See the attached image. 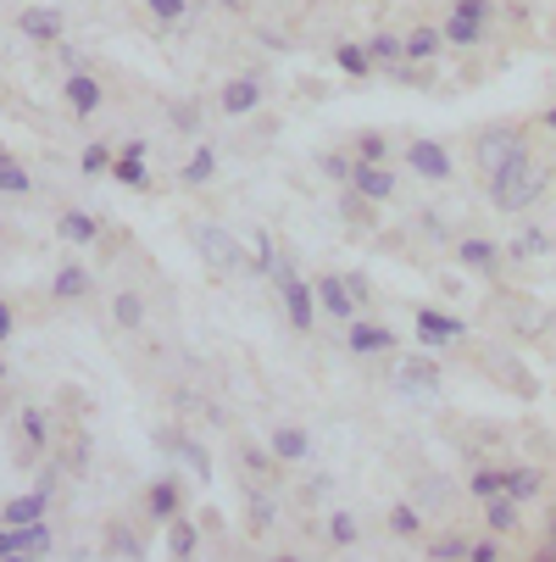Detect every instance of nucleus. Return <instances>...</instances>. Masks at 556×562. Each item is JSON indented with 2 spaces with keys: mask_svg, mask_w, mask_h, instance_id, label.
I'll list each match as a JSON object with an SVG mask.
<instances>
[{
  "mask_svg": "<svg viewBox=\"0 0 556 562\" xmlns=\"http://www.w3.org/2000/svg\"><path fill=\"white\" fill-rule=\"evenodd\" d=\"M195 251H201V262L217 268V273H240V268H251L246 246H240V239H234L223 223H201V228H195Z\"/></svg>",
  "mask_w": 556,
  "mask_h": 562,
  "instance_id": "obj_4",
  "label": "nucleus"
},
{
  "mask_svg": "<svg viewBox=\"0 0 556 562\" xmlns=\"http://www.w3.org/2000/svg\"><path fill=\"white\" fill-rule=\"evenodd\" d=\"M117 156H128V162H145V156H150V139H123Z\"/></svg>",
  "mask_w": 556,
  "mask_h": 562,
  "instance_id": "obj_54",
  "label": "nucleus"
},
{
  "mask_svg": "<svg viewBox=\"0 0 556 562\" xmlns=\"http://www.w3.org/2000/svg\"><path fill=\"white\" fill-rule=\"evenodd\" d=\"M467 546H473V540H462V535H440V540L429 546V562H467Z\"/></svg>",
  "mask_w": 556,
  "mask_h": 562,
  "instance_id": "obj_47",
  "label": "nucleus"
},
{
  "mask_svg": "<svg viewBox=\"0 0 556 562\" xmlns=\"http://www.w3.org/2000/svg\"><path fill=\"white\" fill-rule=\"evenodd\" d=\"M145 317H150V306H145L139 290H117V295H112V324H117V329L134 335V329H145Z\"/></svg>",
  "mask_w": 556,
  "mask_h": 562,
  "instance_id": "obj_25",
  "label": "nucleus"
},
{
  "mask_svg": "<svg viewBox=\"0 0 556 562\" xmlns=\"http://www.w3.org/2000/svg\"><path fill=\"white\" fill-rule=\"evenodd\" d=\"M45 513H50V496L34 485L29 496H12L7 507H0V524H7V529H29V524H45Z\"/></svg>",
  "mask_w": 556,
  "mask_h": 562,
  "instance_id": "obj_18",
  "label": "nucleus"
},
{
  "mask_svg": "<svg viewBox=\"0 0 556 562\" xmlns=\"http://www.w3.org/2000/svg\"><path fill=\"white\" fill-rule=\"evenodd\" d=\"M18 424H23L29 451H45V446H50V413H45V407H23V413H18Z\"/></svg>",
  "mask_w": 556,
  "mask_h": 562,
  "instance_id": "obj_33",
  "label": "nucleus"
},
{
  "mask_svg": "<svg viewBox=\"0 0 556 562\" xmlns=\"http://www.w3.org/2000/svg\"><path fill=\"white\" fill-rule=\"evenodd\" d=\"M112 184H123V190H150V168H145V162H128V156H117V162H112Z\"/></svg>",
  "mask_w": 556,
  "mask_h": 562,
  "instance_id": "obj_44",
  "label": "nucleus"
},
{
  "mask_svg": "<svg viewBox=\"0 0 556 562\" xmlns=\"http://www.w3.org/2000/svg\"><path fill=\"white\" fill-rule=\"evenodd\" d=\"M389 379H395V390H401V395H412V401H423V395H440V368H434L429 357H401Z\"/></svg>",
  "mask_w": 556,
  "mask_h": 562,
  "instance_id": "obj_11",
  "label": "nucleus"
},
{
  "mask_svg": "<svg viewBox=\"0 0 556 562\" xmlns=\"http://www.w3.org/2000/svg\"><path fill=\"white\" fill-rule=\"evenodd\" d=\"M490 29H496V0H451V12H445V23H440L445 45H456V50L485 45Z\"/></svg>",
  "mask_w": 556,
  "mask_h": 562,
  "instance_id": "obj_3",
  "label": "nucleus"
},
{
  "mask_svg": "<svg viewBox=\"0 0 556 562\" xmlns=\"http://www.w3.org/2000/svg\"><path fill=\"white\" fill-rule=\"evenodd\" d=\"M467 491L479 496V502L501 496V462H490V468H473V473H467Z\"/></svg>",
  "mask_w": 556,
  "mask_h": 562,
  "instance_id": "obj_45",
  "label": "nucleus"
},
{
  "mask_svg": "<svg viewBox=\"0 0 556 562\" xmlns=\"http://www.w3.org/2000/svg\"><path fill=\"white\" fill-rule=\"evenodd\" d=\"M61 101L72 117H95L106 106V85L95 72H61Z\"/></svg>",
  "mask_w": 556,
  "mask_h": 562,
  "instance_id": "obj_10",
  "label": "nucleus"
},
{
  "mask_svg": "<svg viewBox=\"0 0 556 562\" xmlns=\"http://www.w3.org/2000/svg\"><path fill=\"white\" fill-rule=\"evenodd\" d=\"M50 546H56L50 524H29V529H23V551H29V557H39V562H45V557H50Z\"/></svg>",
  "mask_w": 556,
  "mask_h": 562,
  "instance_id": "obj_48",
  "label": "nucleus"
},
{
  "mask_svg": "<svg viewBox=\"0 0 556 562\" xmlns=\"http://www.w3.org/2000/svg\"><path fill=\"white\" fill-rule=\"evenodd\" d=\"M389 150H395V145H389L384 128H362V134L351 139V156H356L362 168H389Z\"/></svg>",
  "mask_w": 556,
  "mask_h": 562,
  "instance_id": "obj_22",
  "label": "nucleus"
},
{
  "mask_svg": "<svg viewBox=\"0 0 556 562\" xmlns=\"http://www.w3.org/2000/svg\"><path fill=\"white\" fill-rule=\"evenodd\" d=\"M456 262H462L467 273H485V279H496V273H501V262H507V251L496 246V239L467 234V239H456Z\"/></svg>",
  "mask_w": 556,
  "mask_h": 562,
  "instance_id": "obj_13",
  "label": "nucleus"
},
{
  "mask_svg": "<svg viewBox=\"0 0 556 562\" xmlns=\"http://www.w3.org/2000/svg\"><path fill=\"white\" fill-rule=\"evenodd\" d=\"M168 123H173L179 134H201V128H206V112H201V101H173V106H168Z\"/></svg>",
  "mask_w": 556,
  "mask_h": 562,
  "instance_id": "obj_42",
  "label": "nucleus"
},
{
  "mask_svg": "<svg viewBox=\"0 0 556 562\" xmlns=\"http://www.w3.org/2000/svg\"><path fill=\"white\" fill-rule=\"evenodd\" d=\"M0 195H34V179H29V168L18 162V156L12 150H0Z\"/></svg>",
  "mask_w": 556,
  "mask_h": 562,
  "instance_id": "obj_30",
  "label": "nucleus"
},
{
  "mask_svg": "<svg viewBox=\"0 0 556 562\" xmlns=\"http://www.w3.org/2000/svg\"><path fill=\"white\" fill-rule=\"evenodd\" d=\"M0 562H39V557H23V551H18V557H0Z\"/></svg>",
  "mask_w": 556,
  "mask_h": 562,
  "instance_id": "obj_59",
  "label": "nucleus"
},
{
  "mask_svg": "<svg viewBox=\"0 0 556 562\" xmlns=\"http://www.w3.org/2000/svg\"><path fill=\"white\" fill-rule=\"evenodd\" d=\"M545 251H551V234H545V228H523L512 246H507L512 262H534V257H545Z\"/></svg>",
  "mask_w": 556,
  "mask_h": 562,
  "instance_id": "obj_35",
  "label": "nucleus"
},
{
  "mask_svg": "<svg viewBox=\"0 0 556 562\" xmlns=\"http://www.w3.org/2000/svg\"><path fill=\"white\" fill-rule=\"evenodd\" d=\"M273 524H279V502L268 491H246V529L251 535H268Z\"/></svg>",
  "mask_w": 556,
  "mask_h": 562,
  "instance_id": "obj_29",
  "label": "nucleus"
},
{
  "mask_svg": "<svg viewBox=\"0 0 556 562\" xmlns=\"http://www.w3.org/2000/svg\"><path fill=\"white\" fill-rule=\"evenodd\" d=\"M334 67H340L345 78H367V72H373V56H367V45L340 40V45H334Z\"/></svg>",
  "mask_w": 556,
  "mask_h": 562,
  "instance_id": "obj_32",
  "label": "nucleus"
},
{
  "mask_svg": "<svg viewBox=\"0 0 556 562\" xmlns=\"http://www.w3.org/2000/svg\"><path fill=\"white\" fill-rule=\"evenodd\" d=\"M389 535H395V540H412V535H423V507H412V502H395V507H389Z\"/></svg>",
  "mask_w": 556,
  "mask_h": 562,
  "instance_id": "obj_36",
  "label": "nucleus"
},
{
  "mask_svg": "<svg viewBox=\"0 0 556 562\" xmlns=\"http://www.w3.org/2000/svg\"><path fill=\"white\" fill-rule=\"evenodd\" d=\"M268 562H306V557H295V551H279V557H268Z\"/></svg>",
  "mask_w": 556,
  "mask_h": 562,
  "instance_id": "obj_58",
  "label": "nucleus"
},
{
  "mask_svg": "<svg viewBox=\"0 0 556 562\" xmlns=\"http://www.w3.org/2000/svg\"><path fill=\"white\" fill-rule=\"evenodd\" d=\"M345 351L351 357H389L395 351V329L373 324V317H351L345 324Z\"/></svg>",
  "mask_w": 556,
  "mask_h": 562,
  "instance_id": "obj_12",
  "label": "nucleus"
},
{
  "mask_svg": "<svg viewBox=\"0 0 556 562\" xmlns=\"http://www.w3.org/2000/svg\"><path fill=\"white\" fill-rule=\"evenodd\" d=\"M268 451L279 457V468H300V462H311V435L300 424H279L273 440H268Z\"/></svg>",
  "mask_w": 556,
  "mask_h": 562,
  "instance_id": "obj_16",
  "label": "nucleus"
},
{
  "mask_svg": "<svg viewBox=\"0 0 556 562\" xmlns=\"http://www.w3.org/2000/svg\"><path fill=\"white\" fill-rule=\"evenodd\" d=\"M23 551V529H7V524H0V557H18ZM29 557V551H23Z\"/></svg>",
  "mask_w": 556,
  "mask_h": 562,
  "instance_id": "obj_53",
  "label": "nucleus"
},
{
  "mask_svg": "<svg viewBox=\"0 0 556 562\" xmlns=\"http://www.w3.org/2000/svg\"><path fill=\"white\" fill-rule=\"evenodd\" d=\"M240 473H251V479H262V485H268V479L279 473V457L268 446H246L240 451Z\"/></svg>",
  "mask_w": 556,
  "mask_h": 562,
  "instance_id": "obj_40",
  "label": "nucleus"
},
{
  "mask_svg": "<svg viewBox=\"0 0 556 562\" xmlns=\"http://www.w3.org/2000/svg\"><path fill=\"white\" fill-rule=\"evenodd\" d=\"M212 173H217V145H206V139H201V145H195V150L184 156V168H179V179H184V184L195 190V184H206Z\"/></svg>",
  "mask_w": 556,
  "mask_h": 562,
  "instance_id": "obj_28",
  "label": "nucleus"
},
{
  "mask_svg": "<svg viewBox=\"0 0 556 562\" xmlns=\"http://www.w3.org/2000/svg\"><path fill=\"white\" fill-rule=\"evenodd\" d=\"M150 18L162 23V29H184L190 23V0H145Z\"/></svg>",
  "mask_w": 556,
  "mask_h": 562,
  "instance_id": "obj_43",
  "label": "nucleus"
},
{
  "mask_svg": "<svg viewBox=\"0 0 556 562\" xmlns=\"http://www.w3.org/2000/svg\"><path fill=\"white\" fill-rule=\"evenodd\" d=\"M351 190H356L362 201L384 206V201H395V168H362V162H356V179H351Z\"/></svg>",
  "mask_w": 556,
  "mask_h": 562,
  "instance_id": "obj_21",
  "label": "nucleus"
},
{
  "mask_svg": "<svg viewBox=\"0 0 556 562\" xmlns=\"http://www.w3.org/2000/svg\"><path fill=\"white\" fill-rule=\"evenodd\" d=\"M257 106H262V67L234 72L228 85L217 90V112H223V117H251Z\"/></svg>",
  "mask_w": 556,
  "mask_h": 562,
  "instance_id": "obj_6",
  "label": "nucleus"
},
{
  "mask_svg": "<svg viewBox=\"0 0 556 562\" xmlns=\"http://www.w3.org/2000/svg\"><path fill=\"white\" fill-rule=\"evenodd\" d=\"M195 546H201V529L190 518H173L168 524V557L173 562H195Z\"/></svg>",
  "mask_w": 556,
  "mask_h": 562,
  "instance_id": "obj_31",
  "label": "nucleus"
},
{
  "mask_svg": "<svg viewBox=\"0 0 556 562\" xmlns=\"http://www.w3.org/2000/svg\"><path fill=\"white\" fill-rule=\"evenodd\" d=\"M273 295H279V306H284V317H290V329H295V335H311V324H317V295H311V279L295 268V257H284V262L273 268Z\"/></svg>",
  "mask_w": 556,
  "mask_h": 562,
  "instance_id": "obj_2",
  "label": "nucleus"
},
{
  "mask_svg": "<svg viewBox=\"0 0 556 562\" xmlns=\"http://www.w3.org/2000/svg\"><path fill=\"white\" fill-rule=\"evenodd\" d=\"M362 45H367V56H373L378 72H389V67L407 61V40H401V34H373V40H362Z\"/></svg>",
  "mask_w": 556,
  "mask_h": 562,
  "instance_id": "obj_27",
  "label": "nucleus"
},
{
  "mask_svg": "<svg viewBox=\"0 0 556 562\" xmlns=\"http://www.w3.org/2000/svg\"><path fill=\"white\" fill-rule=\"evenodd\" d=\"M485 524H490V535L507 540V535L518 529V502H512V496H490V502H485Z\"/></svg>",
  "mask_w": 556,
  "mask_h": 562,
  "instance_id": "obj_34",
  "label": "nucleus"
},
{
  "mask_svg": "<svg viewBox=\"0 0 556 562\" xmlns=\"http://www.w3.org/2000/svg\"><path fill=\"white\" fill-rule=\"evenodd\" d=\"M545 190H551V173L534 168L529 150H518L512 162H501V168L490 173V206H496V212H529Z\"/></svg>",
  "mask_w": 556,
  "mask_h": 562,
  "instance_id": "obj_1",
  "label": "nucleus"
},
{
  "mask_svg": "<svg viewBox=\"0 0 556 562\" xmlns=\"http://www.w3.org/2000/svg\"><path fill=\"white\" fill-rule=\"evenodd\" d=\"M329 540H334V546H356V540H362V524H356L345 507H334V513H329Z\"/></svg>",
  "mask_w": 556,
  "mask_h": 562,
  "instance_id": "obj_46",
  "label": "nucleus"
},
{
  "mask_svg": "<svg viewBox=\"0 0 556 562\" xmlns=\"http://www.w3.org/2000/svg\"><path fill=\"white\" fill-rule=\"evenodd\" d=\"M540 123H545V128L556 134V106H545V112H540Z\"/></svg>",
  "mask_w": 556,
  "mask_h": 562,
  "instance_id": "obj_56",
  "label": "nucleus"
},
{
  "mask_svg": "<svg viewBox=\"0 0 556 562\" xmlns=\"http://www.w3.org/2000/svg\"><path fill=\"white\" fill-rule=\"evenodd\" d=\"M317 168H324V179H334V184L351 190V179H356V156H351V150H324V156H317Z\"/></svg>",
  "mask_w": 556,
  "mask_h": 562,
  "instance_id": "obj_38",
  "label": "nucleus"
},
{
  "mask_svg": "<svg viewBox=\"0 0 556 562\" xmlns=\"http://www.w3.org/2000/svg\"><path fill=\"white\" fill-rule=\"evenodd\" d=\"M112 162H117L112 139H90L84 150H78V173H84V179H112Z\"/></svg>",
  "mask_w": 556,
  "mask_h": 562,
  "instance_id": "obj_24",
  "label": "nucleus"
},
{
  "mask_svg": "<svg viewBox=\"0 0 556 562\" xmlns=\"http://www.w3.org/2000/svg\"><path fill=\"white\" fill-rule=\"evenodd\" d=\"M145 518L162 524V529H168L173 518H184V485H179L173 473H156L150 485H145Z\"/></svg>",
  "mask_w": 556,
  "mask_h": 562,
  "instance_id": "obj_7",
  "label": "nucleus"
},
{
  "mask_svg": "<svg viewBox=\"0 0 556 562\" xmlns=\"http://www.w3.org/2000/svg\"><path fill=\"white\" fill-rule=\"evenodd\" d=\"M545 535H551V540H556V513H551V524H545Z\"/></svg>",
  "mask_w": 556,
  "mask_h": 562,
  "instance_id": "obj_61",
  "label": "nucleus"
},
{
  "mask_svg": "<svg viewBox=\"0 0 556 562\" xmlns=\"http://www.w3.org/2000/svg\"><path fill=\"white\" fill-rule=\"evenodd\" d=\"M334 206H340V223H345V228H373V201H362L356 190L334 195Z\"/></svg>",
  "mask_w": 556,
  "mask_h": 562,
  "instance_id": "obj_37",
  "label": "nucleus"
},
{
  "mask_svg": "<svg viewBox=\"0 0 556 562\" xmlns=\"http://www.w3.org/2000/svg\"><path fill=\"white\" fill-rule=\"evenodd\" d=\"M56 234L67 239V246H95V239H101V217L84 212V206H67V212L56 217Z\"/></svg>",
  "mask_w": 556,
  "mask_h": 562,
  "instance_id": "obj_19",
  "label": "nucleus"
},
{
  "mask_svg": "<svg viewBox=\"0 0 556 562\" xmlns=\"http://www.w3.org/2000/svg\"><path fill=\"white\" fill-rule=\"evenodd\" d=\"M173 457H179V462H184V468H190V473L201 479V485H206V479H212V457H206V446H201V440L179 435V451H173Z\"/></svg>",
  "mask_w": 556,
  "mask_h": 562,
  "instance_id": "obj_39",
  "label": "nucleus"
},
{
  "mask_svg": "<svg viewBox=\"0 0 556 562\" xmlns=\"http://www.w3.org/2000/svg\"><path fill=\"white\" fill-rule=\"evenodd\" d=\"M545 491V473L540 468H523V462H501V496H512L518 507L534 502Z\"/></svg>",
  "mask_w": 556,
  "mask_h": 562,
  "instance_id": "obj_17",
  "label": "nucleus"
},
{
  "mask_svg": "<svg viewBox=\"0 0 556 562\" xmlns=\"http://www.w3.org/2000/svg\"><path fill=\"white\" fill-rule=\"evenodd\" d=\"M473 150H479V168H485V179H490L501 162H512V156H518V150H529V145H523V134H518L512 123H490Z\"/></svg>",
  "mask_w": 556,
  "mask_h": 562,
  "instance_id": "obj_9",
  "label": "nucleus"
},
{
  "mask_svg": "<svg viewBox=\"0 0 556 562\" xmlns=\"http://www.w3.org/2000/svg\"><path fill=\"white\" fill-rule=\"evenodd\" d=\"M50 7H61V0H50Z\"/></svg>",
  "mask_w": 556,
  "mask_h": 562,
  "instance_id": "obj_62",
  "label": "nucleus"
},
{
  "mask_svg": "<svg viewBox=\"0 0 556 562\" xmlns=\"http://www.w3.org/2000/svg\"><path fill=\"white\" fill-rule=\"evenodd\" d=\"M251 239H257V251H251V268H257V273H268V279H273V268H279V262H284V251H279V239H273V234H268V228H257V234H251Z\"/></svg>",
  "mask_w": 556,
  "mask_h": 562,
  "instance_id": "obj_41",
  "label": "nucleus"
},
{
  "mask_svg": "<svg viewBox=\"0 0 556 562\" xmlns=\"http://www.w3.org/2000/svg\"><path fill=\"white\" fill-rule=\"evenodd\" d=\"M529 562H556V540H551V546H545L540 557H529Z\"/></svg>",
  "mask_w": 556,
  "mask_h": 562,
  "instance_id": "obj_57",
  "label": "nucleus"
},
{
  "mask_svg": "<svg viewBox=\"0 0 556 562\" xmlns=\"http://www.w3.org/2000/svg\"><path fill=\"white\" fill-rule=\"evenodd\" d=\"M345 290H351V301H356V312L373 301V284H367V273H345Z\"/></svg>",
  "mask_w": 556,
  "mask_h": 562,
  "instance_id": "obj_51",
  "label": "nucleus"
},
{
  "mask_svg": "<svg viewBox=\"0 0 556 562\" xmlns=\"http://www.w3.org/2000/svg\"><path fill=\"white\" fill-rule=\"evenodd\" d=\"M311 295H317V312H329L334 324H351V317H356V301H351V290H345V273L311 279Z\"/></svg>",
  "mask_w": 556,
  "mask_h": 562,
  "instance_id": "obj_14",
  "label": "nucleus"
},
{
  "mask_svg": "<svg viewBox=\"0 0 556 562\" xmlns=\"http://www.w3.org/2000/svg\"><path fill=\"white\" fill-rule=\"evenodd\" d=\"M90 290H95V279H90V268H78V262H61L50 273V295L56 301H90Z\"/></svg>",
  "mask_w": 556,
  "mask_h": 562,
  "instance_id": "obj_20",
  "label": "nucleus"
},
{
  "mask_svg": "<svg viewBox=\"0 0 556 562\" xmlns=\"http://www.w3.org/2000/svg\"><path fill=\"white\" fill-rule=\"evenodd\" d=\"M407 168L418 179H429V184H451L456 179V162H451V150L440 139H412L407 145Z\"/></svg>",
  "mask_w": 556,
  "mask_h": 562,
  "instance_id": "obj_8",
  "label": "nucleus"
},
{
  "mask_svg": "<svg viewBox=\"0 0 556 562\" xmlns=\"http://www.w3.org/2000/svg\"><path fill=\"white\" fill-rule=\"evenodd\" d=\"M12 335H18V312H12L7 295H0V346H12Z\"/></svg>",
  "mask_w": 556,
  "mask_h": 562,
  "instance_id": "obj_52",
  "label": "nucleus"
},
{
  "mask_svg": "<svg viewBox=\"0 0 556 562\" xmlns=\"http://www.w3.org/2000/svg\"><path fill=\"white\" fill-rule=\"evenodd\" d=\"M12 379V368H7V357H0V384H7Z\"/></svg>",
  "mask_w": 556,
  "mask_h": 562,
  "instance_id": "obj_60",
  "label": "nucleus"
},
{
  "mask_svg": "<svg viewBox=\"0 0 556 562\" xmlns=\"http://www.w3.org/2000/svg\"><path fill=\"white\" fill-rule=\"evenodd\" d=\"M0 234H7V223H0Z\"/></svg>",
  "mask_w": 556,
  "mask_h": 562,
  "instance_id": "obj_63",
  "label": "nucleus"
},
{
  "mask_svg": "<svg viewBox=\"0 0 556 562\" xmlns=\"http://www.w3.org/2000/svg\"><path fill=\"white\" fill-rule=\"evenodd\" d=\"M18 34L34 40V45H61L67 23H61L56 7H23V12H18Z\"/></svg>",
  "mask_w": 556,
  "mask_h": 562,
  "instance_id": "obj_15",
  "label": "nucleus"
},
{
  "mask_svg": "<svg viewBox=\"0 0 556 562\" xmlns=\"http://www.w3.org/2000/svg\"><path fill=\"white\" fill-rule=\"evenodd\" d=\"M507 551H501V535H485V540H473L467 546V562H501Z\"/></svg>",
  "mask_w": 556,
  "mask_h": 562,
  "instance_id": "obj_49",
  "label": "nucleus"
},
{
  "mask_svg": "<svg viewBox=\"0 0 556 562\" xmlns=\"http://www.w3.org/2000/svg\"><path fill=\"white\" fill-rule=\"evenodd\" d=\"M412 329H418V346L423 351H445V346H462L467 340V324H462L456 312H440V306H418Z\"/></svg>",
  "mask_w": 556,
  "mask_h": 562,
  "instance_id": "obj_5",
  "label": "nucleus"
},
{
  "mask_svg": "<svg viewBox=\"0 0 556 562\" xmlns=\"http://www.w3.org/2000/svg\"><path fill=\"white\" fill-rule=\"evenodd\" d=\"M106 557H117V562H145V540L134 535V524H123V518L106 524Z\"/></svg>",
  "mask_w": 556,
  "mask_h": 562,
  "instance_id": "obj_23",
  "label": "nucleus"
},
{
  "mask_svg": "<svg viewBox=\"0 0 556 562\" xmlns=\"http://www.w3.org/2000/svg\"><path fill=\"white\" fill-rule=\"evenodd\" d=\"M389 78H395V85H412V90L434 85V72H429V67H407V61H401V67H389Z\"/></svg>",
  "mask_w": 556,
  "mask_h": 562,
  "instance_id": "obj_50",
  "label": "nucleus"
},
{
  "mask_svg": "<svg viewBox=\"0 0 556 562\" xmlns=\"http://www.w3.org/2000/svg\"><path fill=\"white\" fill-rule=\"evenodd\" d=\"M223 12H234V18H246V0H217Z\"/></svg>",
  "mask_w": 556,
  "mask_h": 562,
  "instance_id": "obj_55",
  "label": "nucleus"
},
{
  "mask_svg": "<svg viewBox=\"0 0 556 562\" xmlns=\"http://www.w3.org/2000/svg\"><path fill=\"white\" fill-rule=\"evenodd\" d=\"M401 40H407V61H423V67L445 50V34H440L434 23H418V29H412V34H401Z\"/></svg>",
  "mask_w": 556,
  "mask_h": 562,
  "instance_id": "obj_26",
  "label": "nucleus"
}]
</instances>
